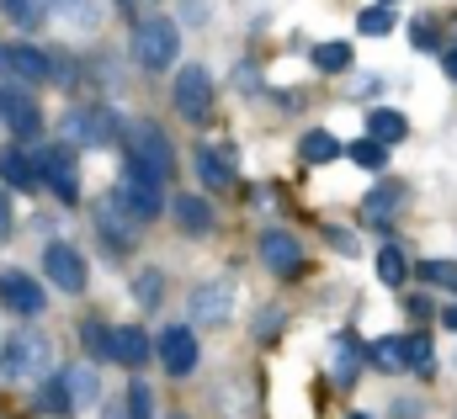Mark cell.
I'll use <instances>...</instances> for the list:
<instances>
[{
    "label": "cell",
    "instance_id": "obj_22",
    "mask_svg": "<svg viewBox=\"0 0 457 419\" xmlns=\"http://www.w3.org/2000/svg\"><path fill=\"white\" fill-rule=\"evenodd\" d=\"M399 366H410L415 377H431V340L426 334H404L399 340Z\"/></svg>",
    "mask_w": 457,
    "mask_h": 419
},
{
    "label": "cell",
    "instance_id": "obj_37",
    "mask_svg": "<svg viewBox=\"0 0 457 419\" xmlns=\"http://www.w3.org/2000/svg\"><path fill=\"white\" fill-rule=\"evenodd\" d=\"M59 11H70V16H80V21H91L96 11H91V0H59Z\"/></svg>",
    "mask_w": 457,
    "mask_h": 419
},
{
    "label": "cell",
    "instance_id": "obj_19",
    "mask_svg": "<svg viewBox=\"0 0 457 419\" xmlns=\"http://www.w3.org/2000/svg\"><path fill=\"white\" fill-rule=\"evenodd\" d=\"M197 176H203L208 192H228L234 186V165H224L219 149H197Z\"/></svg>",
    "mask_w": 457,
    "mask_h": 419
},
{
    "label": "cell",
    "instance_id": "obj_10",
    "mask_svg": "<svg viewBox=\"0 0 457 419\" xmlns=\"http://www.w3.org/2000/svg\"><path fill=\"white\" fill-rule=\"evenodd\" d=\"M96 234H102V244H112V255H128V250L138 244L144 223H133V218L122 212V202H117V197H107V202H102V212H96Z\"/></svg>",
    "mask_w": 457,
    "mask_h": 419
},
{
    "label": "cell",
    "instance_id": "obj_11",
    "mask_svg": "<svg viewBox=\"0 0 457 419\" xmlns=\"http://www.w3.org/2000/svg\"><path fill=\"white\" fill-rule=\"evenodd\" d=\"M0 122H5L16 138H37V133H43V111H37V102H32L27 91H16V86L0 91Z\"/></svg>",
    "mask_w": 457,
    "mask_h": 419
},
{
    "label": "cell",
    "instance_id": "obj_14",
    "mask_svg": "<svg viewBox=\"0 0 457 419\" xmlns=\"http://www.w3.org/2000/svg\"><path fill=\"white\" fill-rule=\"evenodd\" d=\"M228 308H234V287H228L224 276H213V282H203L192 292V318L197 324H224Z\"/></svg>",
    "mask_w": 457,
    "mask_h": 419
},
{
    "label": "cell",
    "instance_id": "obj_8",
    "mask_svg": "<svg viewBox=\"0 0 457 419\" xmlns=\"http://www.w3.org/2000/svg\"><path fill=\"white\" fill-rule=\"evenodd\" d=\"M261 260H266V271L271 276H303V244L287 234V228H266L261 234Z\"/></svg>",
    "mask_w": 457,
    "mask_h": 419
},
{
    "label": "cell",
    "instance_id": "obj_5",
    "mask_svg": "<svg viewBox=\"0 0 457 419\" xmlns=\"http://www.w3.org/2000/svg\"><path fill=\"white\" fill-rule=\"evenodd\" d=\"M133 165H138L144 176H154V181H165V176L176 170V149H170V138H165L154 122H138V127H133Z\"/></svg>",
    "mask_w": 457,
    "mask_h": 419
},
{
    "label": "cell",
    "instance_id": "obj_26",
    "mask_svg": "<svg viewBox=\"0 0 457 419\" xmlns=\"http://www.w3.org/2000/svg\"><path fill=\"white\" fill-rule=\"evenodd\" d=\"M298 154H303L309 165H330V160H341V144H336L330 133H309V138L298 144Z\"/></svg>",
    "mask_w": 457,
    "mask_h": 419
},
{
    "label": "cell",
    "instance_id": "obj_30",
    "mask_svg": "<svg viewBox=\"0 0 457 419\" xmlns=\"http://www.w3.org/2000/svg\"><path fill=\"white\" fill-rule=\"evenodd\" d=\"M345 154H351L361 170H383V160H388V149H383V144H372V138H356Z\"/></svg>",
    "mask_w": 457,
    "mask_h": 419
},
{
    "label": "cell",
    "instance_id": "obj_3",
    "mask_svg": "<svg viewBox=\"0 0 457 419\" xmlns=\"http://www.w3.org/2000/svg\"><path fill=\"white\" fill-rule=\"evenodd\" d=\"M112 197L122 202V212H128L133 223H154V218L165 212V192H160V181H154V176H144L138 165H128V170H122V181H117Z\"/></svg>",
    "mask_w": 457,
    "mask_h": 419
},
{
    "label": "cell",
    "instance_id": "obj_29",
    "mask_svg": "<svg viewBox=\"0 0 457 419\" xmlns=\"http://www.w3.org/2000/svg\"><path fill=\"white\" fill-rule=\"evenodd\" d=\"M356 27H361L367 37H383V32H394V11H388V5H367V11L356 16Z\"/></svg>",
    "mask_w": 457,
    "mask_h": 419
},
{
    "label": "cell",
    "instance_id": "obj_31",
    "mask_svg": "<svg viewBox=\"0 0 457 419\" xmlns=\"http://www.w3.org/2000/svg\"><path fill=\"white\" fill-rule=\"evenodd\" d=\"M0 11H5L16 27H37V21H43V0H0Z\"/></svg>",
    "mask_w": 457,
    "mask_h": 419
},
{
    "label": "cell",
    "instance_id": "obj_4",
    "mask_svg": "<svg viewBox=\"0 0 457 419\" xmlns=\"http://www.w3.org/2000/svg\"><path fill=\"white\" fill-rule=\"evenodd\" d=\"M32 170H37V181H48V186L59 192V202H80V170H75V149H70V144L43 149V154L32 160Z\"/></svg>",
    "mask_w": 457,
    "mask_h": 419
},
{
    "label": "cell",
    "instance_id": "obj_24",
    "mask_svg": "<svg viewBox=\"0 0 457 419\" xmlns=\"http://www.w3.org/2000/svg\"><path fill=\"white\" fill-rule=\"evenodd\" d=\"M0 176H5L11 186H32V181H37V170H32V160H27V154H21L16 144H11V149L0 154Z\"/></svg>",
    "mask_w": 457,
    "mask_h": 419
},
{
    "label": "cell",
    "instance_id": "obj_17",
    "mask_svg": "<svg viewBox=\"0 0 457 419\" xmlns=\"http://www.w3.org/2000/svg\"><path fill=\"white\" fill-rule=\"evenodd\" d=\"M59 382H64V393H70V409H91V404L102 398V377H96L91 366H70Z\"/></svg>",
    "mask_w": 457,
    "mask_h": 419
},
{
    "label": "cell",
    "instance_id": "obj_43",
    "mask_svg": "<svg viewBox=\"0 0 457 419\" xmlns=\"http://www.w3.org/2000/svg\"><path fill=\"white\" fill-rule=\"evenodd\" d=\"M0 59H5V48H0Z\"/></svg>",
    "mask_w": 457,
    "mask_h": 419
},
{
    "label": "cell",
    "instance_id": "obj_32",
    "mask_svg": "<svg viewBox=\"0 0 457 419\" xmlns=\"http://www.w3.org/2000/svg\"><path fill=\"white\" fill-rule=\"evenodd\" d=\"M420 282H431V287H447V292H457V266H453V260H426V266H420Z\"/></svg>",
    "mask_w": 457,
    "mask_h": 419
},
{
    "label": "cell",
    "instance_id": "obj_36",
    "mask_svg": "<svg viewBox=\"0 0 457 419\" xmlns=\"http://www.w3.org/2000/svg\"><path fill=\"white\" fill-rule=\"evenodd\" d=\"M43 404L59 409V415H70V393H64V382H48V388H43Z\"/></svg>",
    "mask_w": 457,
    "mask_h": 419
},
{
    "label": "cell",
    "instance_id": "obj_28",
    "mask_svg": "<svg viewBox=\"0 0 457 419\" xmlns=\"http://www.w3.org/2000/svg\"><path fill=\"white\" fill-rule=\"evenodd\" d=\"M345 64H351V48H345V43H320V48H314V70L341 75Z\"/></svg>",
    "mask_w": 457,
    "mask_h": 419
},
{
    "label": "cell",
    "instance_id": "obj_34",
    "mask_svg": "<svg viewBox=\"0 0 457 419\" xmlns=\"http://www.w3.org/2000/svg\"><path fill=\"white\" fill-rule=\"evenodd\" d=\"M128 415H133V419H149V415H154V393H149L144 382H133V388H128Z\"/></svg>",
    "mask_w": 457,
    "mask_h": 419
},
{
    "label": "cell",
    "instance_id": "obj_7",
    "mask_svg": "<svg viewBox=\"0 0 457 419\" xmlns=\"http://www.w3.org/2000/svg\"><path fill=\"white\" fill-rule=\"evenodd\" d=\"M64 144L70 149H91V144H112L117 138V117L112 111H86V106H75V111H64Z\"/></svg>",
    "mask_w": 457,
    "mask_h": 419
},
{
    "label": "cell",
    "instance_id": "obj_33",
    "mask_svg": "<svg viewBox=\"0 0 457 419\" xmlns=\"http://www.w3.org/2000/svg\"><path fill=\"white\" fill-rule=\"evenodd\" d=\"M133 298H138L144 308H160V271H144V276L133 282Z\"/></svg>",
    "mask_w": 457,
    "mask_h": 419
},
{
    "label": "cell",
    "instance_id": "obj_35",
    "mask_svg": "<svg viewBox=\"0 0 457 419\" xmlns=\"http://www.w3.org/2000/svg\"><path fill=\"white\" fill-rule=\"evenodd\" d=\"M372 361H378L383 372H399V340H378V345H372Z\"/></svg>",
    "mask_w": 457,
    "mask_h": 419
},
{
    "label": "cell",
    "instance_id": "obj_16",
    "mask_svg": "<svg viewBox=\"0 0 457 419\" xmlns=\"http://www.w3.org/2000/svg\"><path fill=\"white\" fill-rule=\"evenodd\" d=\"M112 361L133 366V372H144V361H149V334H144L138 324H128V329H112Z\"/></svg>",
    "mask_w": 457,
    "mask_h": 419
},
{
    "label": "cell",
    "instance_id": "obj_27",
    "mask_svg": "<svg viewBox=\"0 0 457 419\" xmlns=\"http://www.w3.org/2000/svg\"><path fill=\"white\" fill-rule=\"evenodd\" d=\"M80 340H86V356H91V361H112V329H107L102 318H91V324L80 329Z\"/></svg>",
    "mask_w": 457,
    "mask_h": 419
},
{
    "label": "cell",
    "instance_id": "obj_21",
    "mask_svg": "<svg viewBox=\"0 0 457 419\" xmlns=\"http://www.w3.org/2000/svg\"><path fill=\"white\" fill-rule=\"evenodd\" d=\"M356 366H361V345H356L351 334H341L336 350H330V377L345 388V382H356Z\"/></svg>",
    "mask_w": 457,
    "mask_h": 419
},
{
    "label": "cell",
    "instance_id": "obj_42",
    "mask_svg": "<svg viewBox=\"0 0 457 419\" xmlns=\"http://www.w3.org/2000/svg\"><path fill=\"white\" fill-rule=\"evenodd\" d=\"M351 419H372V415H351Z\"/></svg>",
    "mask_w": 457,
    "mask_h": 419
},
{
    "label": "cell",
    "instance_id": "obj_6",
    "mask_svg": "<svg viewBox=\"0 0 457 419\" xmlns=\"http://www.w3.org/2000/svg\"><path fill=\"white\" fill-rule=\"evenodd\" d=\"M176 111H181L187 122H208V117H213V80H208L203 64H187V70L176 75Z\"/></svg>",
    "mask_w": 457,
    "mask_h": 419
},
{
    "label": "cell",
    "instance_id": "obj_40",
    "mask_svg": "<svg viewBox=\"0 0 457 419\" xmlns=\"http://www.w3.org/2000/svg\"><path fill=\"white\" fill-rule=\"evenodd\" d=\"M5 234H11V208L0 202V244H5Z\"/></svg>",
    "mask_w": 457,
    "mask_h": 419
},
{
    "label": "cell",
    "instance_id": "obj_15",
    "mask_svg": "<svg viewBox=\"0 0 457 419\" xmlns=\"http://www.w3.org/2000/svg\"><path fill=\"white\" fill-rule=\"evenodd\" d=\"M11 75H21V80H48L54 75V59L48 53H37V48H27V43H16V48H5V59H0Z\"/></svg>",
    "mask_w": 457,
    "mask_h": 419
},
{
    "label": "cell",
    "instance_id": "obj_38",
    "mask_svg": "<svg viewBox=\"0 0 457 419\" xmlns=\"http://www.w3.org/2000/svg\"><path fill=\"white\" fill-rule=\"evenodd\" d=\"M410 32H415V48H431V43H436V37H431V21H426V16H420V21H415Z\"/></svg>",
    "mask_w": 457,
    "mask_h": 419
},
{
    "label": "cell",
    "instance_id": "obj_39",
    "mask_svg": "<svg viewBox=\"0 0 457 419\" xmlns=\"http://www.w3.org/2000/svg\"><path fill=\"white\" fill-rule=\"evenodd\" d=\"M442 70H447V75L457 80V48H447V53H442Z\"/></svg>",
    "mask_w": 457,
    "mask_h": 419
},
{
    "label": "cell",
    "instance_id": "obj_13",
    "mask_svg": "<svg viewBox=\"0 0 457 419\" xmlns=\"http://www.w3.org/2000/svg\"><path fill=\"white\" fill-rule=\"evenodd\" d=\"M160 361H165L170 377H187V372L197 366V334H192L187 324L165 329V334H160Z\"/></svg>",
    "mask_w": 457,
    "mask_h": 419
},
{
    "label": "cell",
    "instance_id": "obj_41",
    "mask_svg": "<svg viewBox=\"0 0 457 419\" xmlns=\"http://www.w3.org/2000/svg\"><path fill=\"white\" fill-rule=\"evenodd\" d=\"M447 329H457V308H447Z\"/></svg>",
    "mask_w": 457,
    "mask_h": 419
},
{
    "label": "cell",
    "instance_id": "obj_2",
    "mask_svg": "<svg viewBox=\"0 0 457 419\" xmlns=\"http://www.w3.org/2000/svg\"><path fill=\"white\" fill-rule=\"evenodd\" d=\"M176 53H181V27H176L170 16L138 21V32H133V59H138L144 70H170Z\"/></svg>",
    "mask_w": 457,
    "mask_h": 419
},
{
    "label": "cell",
    "instance_id": "obj_20",
    "mask_svg": "<svg viewBox=\"0 0 457 419\" xmlns=\"http://www.w3.org/2000/svg\"><path fill=\"white\" fill-rule=\"evenodd\" d=\"M399 202H404V186H399V181H383V186H372V192H367V202H361V208H367V223H388Z\"/></svg>",
    "mask_w": 457,
    "mask_h": 419
},
{
    "label": "cell",
    "instance_id": "obj_9",
    "mask_svg": "<svg viewBox=\"0 0 457 419\" xmlns=\"http://www.w3.org/2000/svg\"><path fill=\"white\" fill-rule=\"evenodd\" d=\"M43 271H48V282L59 287V292H86V260H80V250L75 244H48L43 250Z\"/></svg>",
    "mask_w": 457,
    "mask_h": 419
},
{
    "label": "cell",
    "instance_id": "obj_25",
    "mask_svg": "<svg viewBox=\"0 0 457 419\" xmlns=\"http://www.w3.org/2000/svg\"><path fill=\"white\" fill-rule=\"evenodd\" d=\"M378 276H383L388 287H404L410 260H404V250H399V244H383V250H378Z\"/></svg>",
    "mask_w": 457,
    "mask_h": 419
},
{
    "label": "cell",
    "instance_id": "obj_1",
    "mask_svg": "<svg viewBox=\"0 0 457 419\" xmlns=\"http://www.w3.org/2000/svg\"><path fill=\"white\" fill-rule=\"evenodd\" d=\"M48 366H54V340L37 329H16L0 350V377H11V382H37V377H48Z\"/></svg>",
    "mask_w": 457,
    "mask_h": 419
},
{
    "label": "cell",
    "instance_id": "obj_23",
    "mask_svg": "<svg viewBox=\"0 0 457 419\" xmlns=\"http://www.w3.org/2000/svg\"><path fill=\"white\" fill-rule=\"evenodd\" d=\"M176 223H181L187 234H208V228H213V208H208L203 197H176Z\"/></svg>",
    "mask_w": 457,
    "mask_h": 419
},
{
    "label": "cell",
    "instance_id": "obj_18",
    "mask_svg": "<svg viewBox=\"0 0 457 419\" xmlns=\"http://www.w3.org/2000/svg\"><path fill=\"white\" fill-rule=\"evenodd\" d=\"M367 138H372V144H383V149H388V144H404V138H410V122H404V111H388V106H378V111L367 117Z\"/></svg>",
    "mask_w": 457,
    "mask_h": 419
},
{
    "label": "cell",
    "instance_id": "obj_12",
    "mask_svg": "<svg viewBox=\"0 0 457 419\" xmlns=\"http://www.w3.org/2000/svg\"><path fill=\"white\" fill-rule=\"evenodd\" d=\"M0 303L11 308V314H43L48 308V292L27 276V271H0Z\"/></svg>",
    "mask_w": 457,
    "mask_h": 419
}]
</instances>
